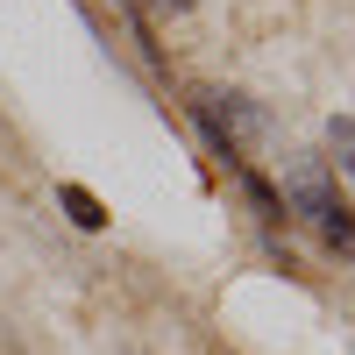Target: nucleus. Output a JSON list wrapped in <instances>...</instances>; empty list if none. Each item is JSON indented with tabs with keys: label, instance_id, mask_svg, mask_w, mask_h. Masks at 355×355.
I'll list each match as a JSON object with an SVG mask.
<instances>
[{
	"label": "nucleus",
	"instance_id": "obj_2",
	"mask_svg": "<svg viewBox=\"0 0 355 355\" xmlns=\"http://www.w3.org/2000/svg\"><path fill=\"white\" fill-rule=\"evenodd\" d=\"M199 107H206V121H214L234 150H242V142H263L270 135V114H263L249 93H199Z\"/></svg>",
	"mask_w": 355,
	"mask_h": 355
},
{
	"label": "nucleus",
	"instance_id": "obj_7",
	"mask_svg": "<svg viewBox=\"0 0 355 355\" xmlns=\"http://www.w3.org/2000/svg\"><path fill=\"white\" fill-rule=\"evenodd\" d=\"M128 8H135V15H185L192 0H128Z\"/></svg>",
	"mask_w": 355,
	"mask_h": 355
},
{
	"label": "nucleus",
	"instance_id": "obj_6",
	"mask_svg": "<svg viewBox=\"0 0 355 355\" xmlns=\"http://www.w3.org/2000/svg\"><path fill=\"white\" fill-rule=\"evenodd\" d=\"M320 234H327L334 256H355V206H334V214L320 220Z\"/></svg>",
	"mask_w": 355,
	"mask_h": 355
},
{
	"label": "nucleus",
	"instance_id": "obj_4",
	"mask_svg": "<svg viewBox=\"0 0 355 355\" xmlns=\"http://www.w3.org/2000/svg\"><path fill=\"white\" fill-rule=\"evenodd\" d=\"M234 178H242V199L256 206V220H270V227H277V220H284V199H277V185H270V178H256L249 164H234Z\"/></svg>",
	"mask_w": 355,
	"mask_h": 355
},
{
	"label": "nucleus",
	"instance_id": "obj_5",
	"mask_svg": "<svg viewBox=\"0 0 355 355\" xmlns=\"http://www.w3.org/2000/svg\"><path fill=\"white\" fill-rule=\"evenodd\" d=\"M57 206H64L71 227H85V234H100V227H107V206L85 192V185H57Z\"/></svg>",
	"mask_w": 355,
	"mask_h": 355
},
{
	"label": "nucleus",
	"instance_id": "obj_3",
	"mask_svg": "<svg viewBox=\"0 0 355 355\" xmlns=\"http://www.w3.org/2000/svg\"><path fill=\"white\" fill-rule=\"evenodd\" d=\"M320 164L355 178V114H334V121H327V157H320Z\"/></svg>",
	"mask_w": 355,
	"mask_h": 355
},
{
	"label": "nucleus",
	"instance_id": "obj_1",
	"mask_svg": "<svg viewBox=\"0 0 355 355\" xmlns=\"http://www.w3.org/2000/svg\"><path fill=\"white\" fill-rule=\"evenodd\" d=\"M277 199H284V214H299V220H313V227L341 206L334 171L320 164V157H284V171H277Z\"/></svg>",
	"mask_w": 355,
	"mask_h": 355
}]
</instances>
